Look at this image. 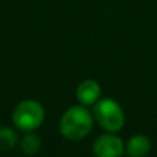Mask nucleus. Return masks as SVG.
<instances>
[{
	"label": "nucleus",
	"mask_w": 157,
	"mask_h": 157,
	"mask_svg": "<svg viewBox=\"0 0 157 157\" xmlns=\"http://www.w3.org/2000/svg\"><path fill=\"white\" fill-rule=\"evenodd\" d=\"M18 142V135L17 132L10 127H2L0 128V150L2 152H8L15 147Z\"/></svg>",
	"instance_id": "nucleus-7"
},
{
	"label": "nucleus",
	"mask_w": 157,
	"mask_h": 157,
	"mask_svg": "<svg viewBox=\"0 0 157 157\" xmlns=\"http://www.w3.org/2000/svg\"><path fill=\"white\" fill-rule=\"evenodd\" d=\"M92 153L95 157H121L125 153V146L121 138L114 135V132H109L95 139Z\"/></svg>",
	"instance_id": "nucleus-4"
},
{
	"label": "nucleus",
	"mask_w": 157,
	"mask_h": 157,
	"mask_svg": "<svg viewBox=\"0 0 157 157\" xmlns=\"http://www.w3.org/2000/svg\"><path fill=\"white\" fill-rule=\"evenodd\" d=\"M94 117L84 105L69 108L62 114L59 121V131L69 141H80L86 138L92 130Z\"/></svg>",
	"instance_id": "nucleus-1"
},
{
	"label": "nucleus",
	"mask_w": 157,
	"mask_h": 157,
	"mask_svg": "<svg viewBox=\"0 0 157 157\" xmlns=\"http://www.w3.org/2000/svg\"><path fill=\"white\" fill-rule=\"evenodd\" d=\"M94 117L108 132H117L125 123V114L117 101L112 98L99 99L94 105Z\"/></svg>",
	"instance_id": "nucleus-2"
},
{
	"label": "nucleus",
	"mask_w": 157,
	"mask_h": 157,
	"mask_svg": "<svg viewBox=\"0 0 157 157\" xmlns=\"http://www.w3.org/2000/svg\"><path fill=\"white\" fill-rule=\"evenodd\" d=\"M40 145H41V141L36 134H26V135L22 138L21 141V149L25 155L28 156H32V155H36L40 149Z\"/></svg>",
	"instance_id": "nucleus-8"
},
{
	"label": "nucleus",
	"mask_w": 157,
	"mask_h": 157,
	"mask_svg": "<svg viewBox=\"0 0 157 157\" xmlns=\"http://www.w3.org/2000/svg\"><path fill=\"white\" fill-rule=\"evenodd\" d=\"M76 97L78 102L84 106L95 105L101 97V86L98 84V81L87 78L78 84L76 90Z\"/></svg>",
	"instance_id": "nucleus-5"
},
{
	"label": "nucleus",
	"mask_w": 157,
	"mask_h": 157,
	"mask_svg": "<svg viewBox=\"0 0 157 157\" xmlns=\"http://www.w3.org/2000/svg\"><path fill=\"white\" fill-rule=\"evenodd\" d=\"M46 112L40 102L35 99H25L15 106L13 112V121L19 130H37L44 121Z\"/></svg>",
	"instance_id": "nucleus-3"
},
{
	"label": "nucleus",
	"mask_w": 157,
	"mask_h": 157,
	"mask_svg": "<svg viewBox=\"0 0 157 157\" xmlns=\"http://www.w3.org/2000/svg\"><path fill=\"white\" fill-rule=\"evenodd\" d=\"M152 149V142L144 134H136L128 139L125 153L128 157H146Z\"/></svg>",
	"instance_id": "nucleus-6"
}]
</instances>
